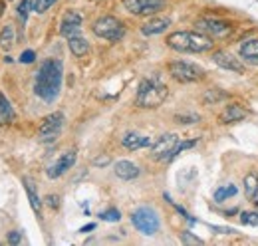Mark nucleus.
Returning a JSON list of instances; mask_svg holds the SVG:
<instances>
[{"label":"nucleus","instance_id":"obj_1","mask_svg":"<svg viewBox=\"0 0 258 246\" xmlns=\"http://www.w3.org/2000/svg\"><path fill=\"white\" fill-rule=\"evenodd\" d=\"M62 80H64V64L60 60H50L42 61L36 80H34V93L44 99V101H54L60 90H62Z\"/></svg>","mask_w":258,"mask_h":246},{"label":"nucleus","instance_id":"obj_2","mask_svg":"<svg viewBox=\"0 0 258 246\" xmlns=\"http://www.w3.org/2000/svg\"><path fill=\"white\" fill-rule=\"evenodd\" d=\"M167 46L177 50V52H189V54H201V52H209L213 50L215 42L211 36L203 34V32H173L167 38Z\"/></svg>","mask_w":258,"mask_h":246},{"label":"nucleus","instance_id":"obj_3","mask_svg":"<svg viewBox=\"0 0 258 246\" xmlns=\"http://www.w3.org/2000/svg\"><path fill=\"white\" fill-rule=\"evenodd\" d=\"M167 95H169V90L161 82V78L151 76V78L141 80L137 88V95H135V103L139 107H159L167 99Z\"/></svg>","mask_w":258,"mask_h":246},{"label":"nucleus","instance_id":"obj_4","mask_svg":"<svg viewBox=\"0 0 258 246\" xmlns=\"http://www.w3.org/2000/svg\"><path fill=\"white\" fill-rule=\"evenodd\" d=\"M92 30L97 38H103V40H109V42H117L125 36V26L113 18V16H101L97 18L92 26Z\"/></svg>","mask_w":258,"mask_h":246},{"label":"nucleus","instance_id":"obj_5","mask_svg":"<svg viewBox=\"0 0 258 246\" xmlns=\"http://www.w3.org/2000/svg\"><path fill=\"white\" fill-rule=\"evenodd\" d=\"M131 222H133V226H135L141 234H147V236L155 234V232L159 230V226H161V220H159L157 213H155L153 209H149V207H141V209L133 211Z\"/></svg>","mask_w":258,"mask_h":246},{"label":"nucleus","instance_id":"obj_6","mask_svg":"<svg viewBox=\"0 0 258 246\" xmlns=\"http://www.w3.org/2000/svg\"><path fill=\"white\" fill-rule=\"evenodd\" d=\"M169 74L173 80L181 82V84H191V82H197L203 78V68L197 66L193 61H185V60H179V61H171L169 64Z\"/></svg>","mask_w":258,"mask_h":246},{"label":"nucleus","instance_id":"obj_7","mask_svg":"<svg viewBox=\"0 0 258 246\" xmlns=\"http://www.w3.org/2000/svg\"><path fill=\"white\" fill-rule=\"evenodd\" d=\"M62 129H64V113L54 111V113L44 117V121L38 129V137H40L42 143H52L60 137Z\"/></svg>","mask_w":258,"mask_h":246},{"label":"nucleus","instance_id":"obj_8","mask_svg":"<svg viewBox=\"0 0 258 246\" xmlns=\"http://www.w3.org/2000/svg\"><path fill=\"white\" fill-rule=\"evenodd\" d=\"M179 143V137L175 133H167V135H161L159 139L153 141L151 145V157L157 159V161H171V155L175 151Z\"/></svg>","mask_w":258,"mask_h":246},{"label":"nucleus","instance_id":"obj_9","mask_svg":"<svg viewBox=\"0 0 258 246\" xmlns=\"http://www.w3.org/2000/svg\"><path fill=\"white\" fill-rule=\"evenodd\" d=\"M165 0H123L125 10L135 16H151L163 8Z\"/></svg>","mask_w":258,"mask_h":246},{"label":"nucleus","instance_id":"obj_10","mask_svg":"<svg viewBox=\"0 0 258 246\" xmlns=\"http://www.w3.org/2000/svg\"><path fill=\"white\" fill-rule=\"evenodd\" d=\"M76 159H78V153L72 149V151H66L62 153L48 169H46V175L50 177V179H58V177H62L64 173H68L74 165H76Z\"/></svg>","mask_w":258,"mask_h":246},{"label":"nucleus","instance_id":"obj_11","mask_svg":"<svg viewBox=\"0 0 258 246\" xmlns=\"http://www.w3.org/2000/svg\"><path fill=\"white\" fill-rule=\"evenodd\" d=\"M197 28H199V32H203L207 36H217V38L226 36V34H230V30H232V26L228 22H225V20H215V18H201V20H197Z\"/></svg>","mask_w":258,"mask_h":246},{"label":"nucleus","instance_id":"obj_12","mask_svg":"<svg viewBox=\"0 0 258 246\" xmlns=\"http://www.w3.org/2000/svg\"><path fill=\"white\" fill-rule=\"evenodd\" d=\"M80 30H82V14L76 10H68L60 22V34L64 38H72V36H78Z\"/></svg>","mask_w":258,"mask_h":246},{"label":"nucleus","instance_id":"obj_13","mask_svg":"<svg viewBox=\"0 0 258 246\" xmlns=\"http://www.w3.org/2000/svg\"><path fill=\"white\" fill-rule=\"evenodd\" d=\"M213 61H215L217 66L225 68V70L236 72V74H244V66L240 64V60H238V58H234V56H232V54H228V52H223V50L215 52V54H213Z\"/></svg>","mask_w":258,"mask_h":246},{"label":"nucleus","instance_id":"obj_14","mask_svg":"<svg viewBox=\"0 0 258 246\" xmlns=\"http://www.w3.org/2000/svg\"><path fill=\"white\" fill-rule=\"evenodd\" d=\"M121 143L123 147L129 151H137V149H143V147H151L153 145V139L151 137H145V135H139L135 131H129L121 137Z\"/></svg>","mask_w":258,"mask_h":246},{"label":"nucleus","instance_id":"obj_15","mask_svg":"<svg viewBox=\"0 0 258 246\" xmlns=\"http://www.w3.org/2000/svg\"><path fill=\"white\" fill-rule=\"evenodd\" d=\"M113 171L123 181H133V179L139 177V167L135 163H131V161H125V159L123 161H117L115 167H113Z\"/></svg>","mask_w":258,"mask_h":246},{"label":"nucleus","instance_id":"obj_16","mask_svg":"<svg viewBox=\"0 0 258 246\" xmlns=\"http://www.w3.org/2000/svg\"><path fill=\"white\" fill-rule=\"evenodd\" d=\"M240 58L250 66H258V38H250L240 46Z\"/></svg>","mask_w":258,"mask_h":246},{"label":"nucleus","instance_id":"obj_17","mask_svg":"<svg viewBox=\"0 0 258 246\" xmlns=\"http://www.w3.org/2000/svg\"><path fill=\"white\" fill-rule=\"evenodd\" d=\"M169 26H171L169 18H153V20H149V22H145L141 26V32L145 36H157V34H163Z\"/></svg>","mask_w":258,"mask_h":246},{"label":"nucleus","instance_id":"obj_18","mask_svg":"<svg viewBox=\"0 0 258 246\" xmlns=\"http://www.w3.org/2000/svg\"><path fill=\"white\" fill-rule=\"evenodd\" d=\"M244 117H246V109H242L238 103H230V105H226L225 111L221 113V119H223V123L240 121V119H244Z\"/></svg>","mask_w":258,"mask_h":246},{"label":"nucleus","instance_id":"obj_19","mask_svg":"<svg viewBox=\"0 0 258 246\" xmlns=\"http://www.w3.org/2000/svg\"><path fill=\"white\" fill-rule=\"evenodd\" d=\"M244 195L254 207H258V177L254 173H248L244 177Z\"/></svg>","mask_w":258,"mask_h":246},{"label":"nucleus","instance_id":"obj_20","mask_svg":"<svg viewBox=\"0 0 258 246\" xmlns=\"http://www.w3.org/2000/svg\"><path fill=\"white\" fill-rule=\"evenodd\" d=\"M68 46H70V50H72V54H74L76 58H82V56H86V54L90 52V44H88V40L82 38V36H72V38H68Z\"/></svg>","mask_w":258,"mask_h":246},{"label":"nucleus","instance_id":"obj_21","mask_svg":"<svg viewBox=\"0 0 258 246\" xmlns=\"http://www.w3.org/2000/svg\"><path fill=\"white\" fill-rule=\"evenodd\" d=\"M14 44H16V30H14L12 24H6L0 30V48L2 50H10Z\"/></svg>","mask_w":258,"mask_h":246},{"label":"nucleus","instance_id":"obj_22","mask_svg":"<svg viewBox=\"0 0 258 246\" xmlns=\"http://www.w3.org/2000/svg\"><path fill=\"white\" fill-rule=\"evenodd\" d=\"M22 183H24V189H26V195H28V201H30V205H32L34 213H40L42 203H40V197H38V193H36V189H34V183L30 179H22Z\"/></svg>","mask_w":258,"mask_h":246},{"label":"nucleus","instance_id":"obj_23","mask_svg":"<svg viewBox=\"0 0 258 246\" xmlns=\"http://www.w3.org/2000/svg\"><path fill=\"white\" fill-rule=\"evenodd\" d=\"M238 193V187L234 183H228V184H223L221 189H217L215 191V201L217 203H223L226 199H230V197H234Z\"/></svg>","mask_w":258,"mask_h":246},{"label":"nucleus","instance_id":"obj_24","mask_svg":"<svg viewBox=\"0 0 258 246\" xmlns=\"http://www.w3.org/2000/svg\"><path fill=\"white\" fill-rule=\"evenodd\" d=\"M14 119V109L10 105V101L0 93V123H8Z\"/></svg>","mask_w":258,"mask_h":246},{"label":"nucleus","instance_id":"obj_25","mask_svg":"<svg viewBox=\"0 0 258 246\" xmlns=\"http://www.w3.org/2000/svg\"><path fill=\"white\" fill-rule=\"evenodd\" d=\"M58 0H30V10L36 14H44L50 6H54Z\"/></svg>","mask_w":258,"mask_h":246},{"label":"nucleus","instance_id":"obj_26","mask_svg":"<svg viewBox=\"0 0 258 246\" xmlns=\"http://www.w3.org/2000/svg\"><path fill=\"white\" fill-rule=\"evenodd\" d=\"M99 218L105 222H117V220H121V213L117 209H107V211L99 213Z\"/></svg>","mask_w":258,"mask_h":246},{"label":"nucleus","instance_id":"obj_27","mask_svg":"<svg viewBox=\"0 0 258 246\" xmlns=\"http://www.w3.org/2000/svg\"><path fill=\"white\" fill-rule=\"evenodd\" d=\"M240 222L242 224H248V226H258V213H242L240 215Z\"/></svg>","mask_w":258,"mask_h":246},{"label":"nucleus","instance_id":"obj_28","mask_svg":"<svg viewBox=\"0 0 258 246\" xmlns=\"http://www.w3.org/2000/svg\"><path fill=\"white\" fill-rule=\"evenodd\" d=\"M28 12H30V0H22L18 4V16L22 20H28Z\"/></svg>","mask_w":258,"mask_h":246},{"label":"nucleus","instance_id":"obj_29","mask_svg":"<svg viewBox=\"0 0 258 246\" xmlns=\"http://www.w3.org/2000/svg\"><path fill=\"white\" fill-rule=\"evenodd\" d=\"M181 240H183L185 244H203V240H201V238H197V236H193L189 230H185V232L181 234Z\"/></svg>","mask_w":258,"mask_h":246},{"label":"nucleus","instance_id":"obj_30","mask_svg":"<svg viewBox=\"0 0 258 246\" xmlns=\"http://www.w3.org/2000/svg\"><path fill=\"white\" fill-rule=\"evenodd\" d=\"M8 242H10V244H20V242H22V232L12 230V232L8 234Z\"/></svg>","mask_w":258,"mask_h":246},{"label":"nucleus","instance_id":"obj_31","mask_svg":"<svg viewBox=\"0 0 258 246\" xmlns=\"http://www.w3.org/2000/svg\"><path fill=\"white\" fill-rule=\"evenodd\" d=\"M34 60H36V54H34L32 50H26V52L20 56V61H22V64H32Z\"/></svg>","mask_w":258,"mask_h":246},{"label":"nucleus","instance_id":"obj_32","mask_svg":"<svg viewBox=\"0 0 258 246\" xmlns=\"http://www.w3.org/2000/svg\"><path fill=\"white\" fill-rule=\"evenodd\" d=\"M107 163H109V157H107V155H103V157H97L96 161H94V165H96V167H101V165H107Z\"/></svg>","mask_w":258,"mask_h":246},{"label":"nucleus","instance_id":"obj_33","mask_svg":"<svg viewBox=\"0 0 258 246\" xmlns=\"http://www.w3.org/2000/svg\"><path fill=\"white\" fill-rule=\"evenodd\" d=\"M46 201H48V205H50V207H52V209H56V207H58V205H60V203H58V201H60V199H58V197H54V195H50V197H48V199H46Z\"/></svg>","mask_w":258,"mask_h":246},{"label":"nucleus","instance_id":"obj_34","mask_svg":"<svg viewBox=\"0 0 258 246\" xmlns=\"http://www.w3.org/2000/svg\"><path fill=\"white\" fill-rule=\"evenodd\" d=\"M177 119H179V123H189L187 119H197L199 121V115H177Z\"/></svg>","mask_w":258,"mask_h":246},{"label":"nucleus","instance_id":"obj_35","mask_svg":"<svg viewBox=\"0 0 258 246\" xmlns=\"http://www.w3.org/2000/svg\"><path fill=\"white\" fill-rule=\"evenodd\" d=\"M94 228H96V224H88V226H82L80 232H88V230H94Z\"/></svg>","mask_w":258,"mask_h":246},{"label":"nucleus","instance_id":"obj_36","mask_svg":"<svg viewBox=\"0 0 258 246\" xmlns=\"http://www.w3.org/2000/svg\"><path fill=\"white\" fill-rule=\"evenodd\" d=\"M4 14V2H0V16Z\"/></svg>","mask_w":258,"mask_h":246}]
</instances>
